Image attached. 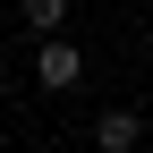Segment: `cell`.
I'll list each match as a JSON object with an SVG mask.
<instances>
[{
    "instance_id": "2",
    "label": "cell",
    "mask_w": 153,
    "mask_h": 153,
    "mask_svg": "<svg viewBox=\"0 0 153 153\" xmlns=\"http://www.w3.org/2000/svg\"><path fill=\"white\" fill-rule=\"evenodd\" d=\"M136 145H145V111L136 102H111L94 119V153H136Z\"/></svg>"
},
{
    "instance_id": "3",
    "label": "cell",
    "mask_w": 153,
    "mask_h": 153,
    "mask_svg": "<svg viewBox=\"0 0 153 153\" xmlns=\"http://www.w3.org/2000/svg\"><path fill=\"white\" fill-rule=\"evenodd\" d=\"M17 17H26V26H34V34L51 43V34L68 26V0H17Z\"/></svg>"
},
{
    "instance_id": "1",
    "label": "cell",
    "mask_w": 153,
    "mask_h": 153,
    "mask_svg": "<svg viewBox=\"0 0 153 153\" xmlns=\"http://www.w3.org/2000/svg\"><path fill=\"white\" fill-rule=\"evenodd\" d=\"M34 85L43 94H68V85H85V43H34Z\"/></svg>"
}]
</instances>
